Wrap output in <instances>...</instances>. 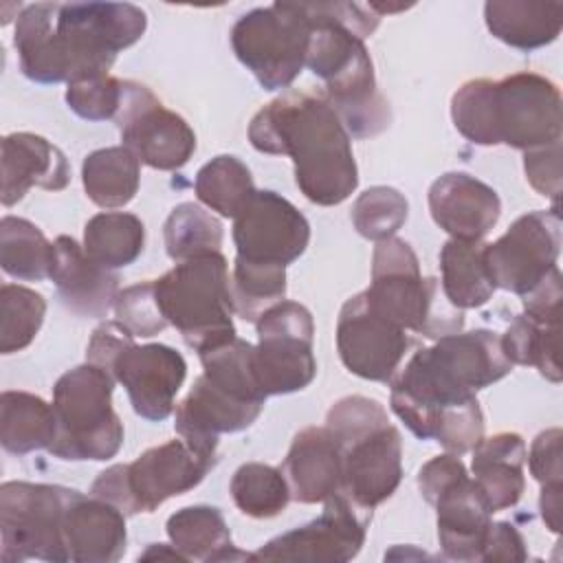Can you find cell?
Wrapping results in <instances>:
<instances>
[{"label":"cell","mask_w":563,"mask_h":563,"mask_svg":"<svg viewBox=\"0 0 563 563\" xmlns=\"http://www.w3.org/2000/svg\"><path fill=\"white\" fill-rule=\"evenodd\" d=\"M147 29L145 11L130 2H35L15 22L20 70L35 84H70L108 75L117 53Z\"/></svg>","instance_id":"cell-1"},{"label":"cell","mask_w":563,"mask_h":563,"mask_svg":"<svg viewBox=\"0 0 563 563\" xmlns=\"http://www.w3.org/2000/svg\"><path fill=\"white\" fill-rule=\"evenodd\" d=\"M262 154L290 156L299 191L314 205H341L358 185L350 134L323 90H286L249 123Z\"/></svg>","instance_id":"cell-2"},{"label":"cell","mask_w":563,"mask_h":563,"mask_svg":"<svg viewBox=\"0 0 563 563\" xmlns=\"http://www.w3.org/2000/svg\"><path fill=\"white\" fill-rule=\"evenodd\" d=\"M510 369L497 332L479 328L446 334L396 369L389 380V405L416 438L433 440L444 407L475 398Z\"/></svg>","instance_id":"cell-3"},{"label":"cell","mask_w":563,"mask_h":563,"mask_svg":"<svg viewBox=\"0 0 563 563\" xmlns=\"http://www.w3.org/2000/svg\"><path fill=\"white\" fill-rule=\"evenodd\" d=\"M312 33L306 66L323 79L325 97L354 139L380 134L391 123L389 103L376 88L374 64L363 44L380 18L369 4L303 2Z\"/></svg>","instance_id":"cell-4"},{"label":"cell","mask_w":563,"mask_h":563,"mask_svg":"<svg viewBox=\"0 0 563 563\" xmlns=\"http://www.w3.org/2000/svg\"><path fill=\"white\" fill-rule=\"evenodd\" d=\"M455 130L475 145L537 150L561 141V92L537 73L471 79L451 97Z\"/></svg>","instance_id":"cell-5"},{"label":"cell","mask_w":563,"mask_h":563,"mask_svg":"<svg viewBox=\"0 0 563 563\" xmlns=\"http://www.w3.org/2000/svg\"><path fill=\"white\" fill-rule=\"evenodd\" d=\"M363 292L378 314L402 330L429 339L462 332V310L446 301L435 277H422L413 249L396 235L376 242L372 284Z\"/></svg>","instance_id":"cell-6"},{"label":"cell","mask_w":563,"mask_h":563,"mask_svg":"<svg viewBox=\"0 0 563 563\" xmlns=\"http://www.w3.org/2000/svg\"><path fill=\"white\" fill-rule=\"evenodd\" d=\"M114 378L92 363L62 374L53 387L57 433L48 453L66 462H106L123 444V422L112 409Z\"/></svg>","instance_id":"cell-7"},{"label":"cell","mask_w":563,"mask_h":563,"mask_svg":"<svg viewBox=\"0 0 563 563\" xmlns=\"http://www.w3.org/2000/svg\"><path fill=\"white\" fill-rule=\"evenodd\" d=\"M154 292L167 323L196 352L235 336L231 277L222 253L178 262L154 279Z\"/></svg>","instance_id":"cell-8"},{"label":"cell","mask_w":563,"mask_h":563,"mask_svg":"<svg viewBox=\"0 0 563 563\" xmlns=\"http://www.w3.org/2000/svg\"><path fill=\"white\" fill-rule=\"evenodd\" d=\"M218 457L205 455L183 438L143 451L130 464H112L90 486V495L117 506L125 517L152 512L169 497L196 488L216 466Z\"/></svg>","instance_id":"cell-9"},{"label":"cell","mask_w":563,"mask_h":563,"mask_svg":"<svg viewBox=\"0 0 563 563\" xmlns=\"http://www.w3.org/2000/svg\"><path fill=\"white\" fill-rule=\"evenodd\" d=\"M312 24L303 2H275L244 13L231 48L264 90L288 88L306 66Z\"/></svg>","instance_id":"cell-10"},{"label":"cell","mask_w":563,"mask_h":563,"mask_svg":"<svg viewBox=\"0 0 563 563\" xmlns=\"http://www.w3.org/2000/svg\"><path fill=\"white\" fill-rule=\"evenodd\" d=\"M73 488L57 484L4 482L0 486V534L4 563L29 559L64 563V515Z\"/></svg>","instance_id":"cell-11"},{"label":"cell","mask_w":563,"mask_h":563,"mask_svg":"<svg viewBox=\"0 0 563 563\" xmlns=\"http://www.w3.org/2000/svg\"><path fill=\"white\" fill-rule=\"evenodd\" d=\"M255 325L253 369L264 396L292 394L308 387L317 374L310 310L297 301H279Z\"/></svg>","instance_id":"cell-12"},{"label":"cell","mask_w":563,"mask_h":563,"mask_svg":"<svg viewBox=\"0 0 563 563\" xmlns=\"http://www.w3.org/2000/svg\"><path fill=\"white\" fill-rule=\"evenodd\" d=\"M114 121L121 143L152 169H180L196 152V134L189 123L167 110L161 99L139 81H123V101Z\"/></svg>","instance_id":"cell-13"},{"label":"cell","mask_w":563,"mask_h":563,"mask_svg":"<svg viewBox=\"0 0 563 563\" xmlns=\"http://www.w3.org/2000/svg\"><path fill=\"white\" fill-rule=\"evenodd\" d=\"M561 253L559 207L519 216L508 231L484 246V264L495 288L526 295L552 268Z\"/></svg>","instance_id":"cell-14"},{"label":"cell","mask_w":563,"mask_h":563,"mask_svg":"<svg viewBox=\"0 0 563 563\" xmlns=\"http://www.w3.org/2000/svg\"><path fill=\"white\" fill-rule=\"evenodd\" d=\"M323 504V512L314 521L271 539L253 559L312 563H345L354 559L365 543L372 510L356 506L341 490Z\"/></svg>","instance_id":"cell-15"},{"label":"cell","mask_w":563,"mask_h":563,"mask_svg":"<svg viewBox=\"0 0 563 563\" xmlns=\"http://www.w3.org/2000/svg\"><path fill=\"white\" fill-rule=\"evenodd\" d=\"M407 347V330L378 314L365 292H356L343 303L336 321V350L350 374L365 380L389 383Z\"/></svg>","instance_id":"cell-16"},{"label":"cell","mask_w":563,"mask_h":563,"mask_svg":"<svg viewBox=\"0 0 563 563\" xmlns=\"http://www.w3.org/2000/svg\"><path fill=\"white\" fill-rule=\"evenodd\" d=\"M233 242L240 257L288 266L308 249L310 224L290 200L262 189L233 218Z\"/></svg>","instance_id":"cell-17"},{"label":"cell","mask_w":563,"mask_h":563,"mask_svg":"<svg viewBox=\"0 0 563 563\" xmlns=\"http://www.w3.org/2000/svg\"><path fill=\"white\" fill-rule=\"evenodd\" d=\"M110 376L128 391L136 416L161 422L172 416L187 363L180 352L163 343H128L110 367Z\"/></svg>","instance_id":"cell-18"},{"label":"cell","mask_w":563,"mask_h":563,"mask_svg":"<svg viewBox=\"0 0 563 563\" xmlns=\"http://www.w3.org/2000/svg\"><path fill=\"white\" fill-rule=\"evenodd\" d=\"M341 449V493L372 510L389 499L402 479V440L394 424L378 427Z\"/></svg>","instance_id":"cell-19"},{"label":"cell","mask_w":563,"mask_h":563,"mask_svg":"<svg viewBox=\"0 0 563 563\" xmlns=\"http://www.w3.org/2000/svg\"><path fill=\"white\" fill-rule=\"evenodd\" d=\"M262 409L264 402L238 398L202 374L196 378L189 394L178 402L174 429L178 438H183L196 451L218 457L220 435L249 429Z\"/></svg>","instance_id":"cell-20"},{"label":"cell","mask_w":563,"mask_h":563,"mask_svg":"<svg viewBox=\"0 0 563 563\" xmlns=\"http://www.w3.org/2000/svg\"><path fill=\"white\" fill-rule=\"evenodd\" d=\"M429 211L453 240L482 242L501 216V200L475 176L449 172L429 187Z\"/></svg>","instance_id":"cell-21"},{"label":"cell","mask_w":563,"mask_h":563,"mask_svg":"<svg viewBox=\"0 0 563 563\" xmlns=\"http://www.w3.org/2000/svg\"><path fill=\"white\" fill-rule=\"evenodd\" d=\"M64 545L73 563H114L125 554V515L95 495L73 493L64 515Z\"/></svg>","instance_id":"cell-22"},{"label":"cell","mask_w":563,"mask_h":563,"mask_svg":"<svg viewBox=\"0 0 563 563\" xmlns=\"http://www.w3.org/2000/svg\"><path fill=\"white\" fill-rule=\"evenodd\" d=\"M53 244L55 260L48 279H53L62 303L77 317H106L119 295V275L90 260L70 235H59Z\"/></svg>","instance_id":"cell-23"},{"label":"cell","mask_w":563,"mask_h":563,"mask_svg":"<svg viewBox=\"0 0 563 563\" xmlns=\"http://www.w3.org/2000/svg\"><path fill=\"white\" fill-rule=\"evenodd\" d=\"M70 165L59 147L40 134L13 132L2 139V205L13 207L31 187L62 191Z\"/></svg>","instance_id":"cell-24"},{"label":"cell","mask_w":563,"mask_h":563,"mask_svg":"<svg viewBox=\"0 0 563 563\" xmlns=\"http://www.w3.org/2000/svg\"><path fill=\"white\" fill-rule=\"evenodd\" d=\"M279 468L290 499L299 504H319L341 490V449L325 427H306L295 433Z\"/></svg>","instance_id":"cell-25"},{"label":"cell","mask_w":563,"mask_h":563,"mask_svg":"<svg viewBox=\"0 0 563 563\" xmlns=\"http://www.w3.org/2000/svg\"><path fill=\"white\" fill-rule=\"evenodd\" d=\"M438 510V541L446 559L479 561L490 510L468 473L446 486L433 501Z\"/></svg>","instance_id":"cell-26"},{"label":"cell","mask_w":563,"mask_h":563,"mask_svg":"<svg viewBox=\"0 0 563 563\" xmlns=\"http://www.w3.org/2000/svg\"><path fill=\"white\" fill-rule=\"evenodd\" d=\"M526 442L515 431L482 438L473 449V479L490 512L512 508L523 490Z\"/></svg>","instance_id":"cell-27"},{"label":"cell","mask_w":563,"mask_h":563,"mask_svg":"<svg viewBox=\"0 0 563 563\" xmlns=\"http://www.w3.org/2000/svg\"><path fill=\"white\" fill-rule=\"evenodd\" d=\"M484 20L493 37L519 48L534 51L552 44L563 26L561 2L537 0H488Z\"/></svg>","instance_id":"cell-28"},{"label":"cell","mask_w":563,"mask_h":563,"mask_svg":"<svg viewBox=\"0 0 563 563\" xmlns=\"http://www.w3.org/2000/svg\"><path fill=\"white\" fill-rule=\"evenodd\" d=\"M167 537L172 545L187 561H238L253 559L249 552H240L233 541L222 512L213 506H187L176 510L167 519Z\"/></svg>","instance_id":"cell-29"},{"label":"cell","mask_w":563,"mask_h":563,"mask_svg":"<svg viewBox=\"0 0 563 563\" xmlns=\"http://www.w3.org/2000/svg\"><path fill=\"white\" fill-rule=\"evenodd\" d=\"M57 420L53 405L29 391H2L0 444L13 455H26L53 444Z\"/></svg>","instance_id":"cell-30"},{"label":"cell","mask_w":563,"mask_h":563,"mask_svg":"<svg viewBox=\"0 0 563 563\" xmlns=\"http://www.w3.org/2000/svg\"><path fill=\"white\" fill-rule=\"evenodd\" d=\"M81 183L97 207H125L139 191L141 161L125 145L95 150L84 158Z\"/></svg>","instance_id":"cell-31"},{"label":"cell","mask_w":563,"mask_h":563,"mask_svg":"<svg viewBox=\"0 0 563 563\" xmlns=\"http://www.w3.org/2000/svg\"><path fill=\"white\" fill-rule=\"evenodd\" d=\"M482 242L449 240L440 251V288L451 306L457 310L479 308L488 303L495 292V284L484 264Z\"/></svg>","instance_id":"cell-32"},{"label":"cell","mask_w":563,"mask_h":563,"mask_svg":"<svg viewBox=\"0 0 563 563\" xmlns=\"http://www.w3.org/2000/svg\"><path fill=\"white\" fill-rule=\"evenodd\" d=\"M145 246V227L134 213L103 211L84 227V251L99 266L114 271L132 264Z\"/></svg>","instance_id":"cell-33"},{"label":"cell","mask_w":563,"mask_h":563,"mask_svg":"<svg viewBox=\"0 0 563 563\" xmlns=\"http://www.w3.org/2000/svg\"><path fill=\"white\" fill-rule=\"evenodd\" d=\"M55 244L29 220L4 216L0 220V264L9 277L42 282L51 277Z\"/></svg>","instance_id":"cell-34"},{"label":"cell","mask_w":563,"mask_h":563,"mask_svg":"<svg viewBox=\"0 0 563 563\" xmlns=\"http://www.w3.org/2000/svg\"><path fill=\"white\" fill-rule=\"evenodd\" d=\"M194 191L211 211L222 218H238L257 189L249 167L238 156L220 154L198 169Z\"/></svg>","instance_id":"cell-35"},{"label":"cell","mask_w":563,"mask_h":563,"mask_svg":"<svg viewBox=\"0 0 563 563\" xmlns=\"http://www.w3.org/2000/svg\"><path fill=\"white\" fill-rule=\"evenodd\" d=\"M501 347L512 365L537 367L550 383H561V323H541L517 314L501 334Z\"/></svg>","instance_id":"cell-36"},{"label":"cell","mask_w":563,"mask_h":563,"mask_svg":"<svg viewBox=\"0 0 563 563\" xmlns=\"http://www.w3.org/2000/svg\"><path fill=\"white\" fill-rule=\"evenodd\" d=\"M286 297V266L253 262L235 255L231 273L233 312L257 323L260 317Z\"/></svg>","instance_id":"cell-37"},{"label":"cell","mask_w":563,"mask_h":563,"mask_svg":"<svg viewBox=\"0 0 563 563\" xmlns=\"http://www.w3.org/2000/svg\"><path fill=\"white\" fill-rule=\"evenodd\" d=\"M229 490L238 510L253 519L277 517L290 501V488L282 468L262 462L242 464L233 473Z\"/></svg>","instance_id":"cell-38"},{"label":"cell","mask_w":563,"mask_h":563,"mask_svg":"<svg viewBox=\"0 0 563 563\" xmlns=\"http://www.w3.org/2000/svg\"><path fill=\"white\" fill-rule=\"evenodd\" d=\"M163 235L167 255L174 262H185L189 257L220 253L224 231L220 220L200 205L180 202L167 216Z\"/></svg>","instance_id":"cell-39"},{"label":"cell","mask_w":563,"mask_h":563,"mask_svg":"<svg viewBox=\"0 0 563 563\" xmlns=\"http://www.w3.org/2000/svg\"><path fill=\"white\" fill-rule=\"evenodd\" d=\"M46 314V299L33 288L2 284L0 288V352L13 354L31 345Z\"/></svg>","instance_id":"cell-40"},{"label":"cell","mask_w":563,"mask_h":563,"mask_svg":"<svg viewBox=\"0 0 563 563\" xmlns=\"http://www.w3.org/2000/svg\"><path fill=\"white\" fill-rule=\"evenodd\" d=\"M409 205L407 198L387 185L365 189L352 205V224L365 240L383 242L398 233L407 222Z\"/></svg>","instance_id":"cell-41"},{"label":"cell","mask_w":563,"mask_h":563,"mask_svg":"<svg viewBox=\"0 0 563 563\" xmlns=\"http://www.w3.org/2000/svg\"><path fill=\"white\" fill-rule=\"evenodd\" d=\"M123 101V81L112 75L81 77L68 84L66 103L86 121L114 119Z\"/></svg>","instance_id":"cell-42"},{"label":"cell","mask_w":563,"mask_h":563,"mask_svg":"<svg viewBox=\"0 0 563 563\" xmlns=\"http://www.w3.org/2000/svg\"><path fill=\"white\" fill-rule=\"evenodd\" d=\"M112 310L117 317L114 321L121 323L132 336L150 339L169 325L156 301L154 282H141L119 290Z\"/></svg>","instance_id":"cell-43"},{"label":"cell","mask_w":563,"mask_h":563,"mask_svg":"<svg viewBox=\"0 0 563 563\" xmlns=\"http://www.w3.org/2000/svg\"><path fill=\"white\" fill-rule=\"evenodd\" d=\"M385 424H389L387 411L378 400L367 396H345L336 400L325 416V429L339 446Z\"/></svg>","instance_id":"cell-44"},{"label":"cell","mask_w":563,"mask_h":563,"mask_svg":"<svg viewBox=\"0 0 563 563\" xmlns=\"http://www.w3.org/2000/svg\"><path fill=\"white\" fill-rule=\"evenodd\" d=\"M484 438V416L477 398H468L457 405H449L440 411L433 440H438L449 453L462 455L473 451Z\"/></svg>","instance_id":"cell-45"},{"label":"cell","mask_w":563,"mask_h":563,"mask_svg":"<svg viewBox=\"0 0 563 563\" xmlns=\"http://www.w3.org/2000/svg\"><path fill=\"white\" fill-rule=\"evenodd\" d=\"M523 172L530 183V187L554 200L559 207L561 196V141H554L550 145L528 150L523 154Z\"/></svg>","instance_id":"cell-46"},{"label":"cell","mask_w":563,"mask_h":563,"mask_svg":"<svg viewBox=\"0 0 563 563\" xmlns=\"http://www.w3.org/2000/svg\"><path fill=\"white\" fill-rule=\"evenodd\" d=\"M561 440L563 433L559 427L545 429L541 431L532 444H530V453H528V464H530V473L532 477L541 484H563V464H561Z\"/></svg>","instance_id":"cell-47"},{"label":"cell","mask_w":563,"mask_h":563,"mask_svg":"<svg viewBox=\"0 0 563 563\" xmlns=\"http://www.w3.org/2000/svg\"><path fill=\"white\" fill-rule=\"evenodd\" d=\"M561 271L552 268L534 288L521 295L523 314L541 323H561Z\"/></svg>","instance_id":"cell-48"},{"label":"cell","mask_w":563,"mask_h":563,"mask_svg":"<svg viewBox=\"0 0 563 563\" xmlns=\"http://www.w3.org/2000/svg\"><path fill=\"white\" fill-rule=\"evenodd\" d=\"M466 475V466L462 460L453 453H442L431 457L420 471H418V488L420 495L427 499V504L433 506L438 495L451 486L455 479Z\"/></svg>","instance_id":"cell-49"},{"label":"cell","mask_w":563,"mask_h":563,"mask_svg":"<svg viewBox=\"0 0 563 563\" xmlns=\"http://www.w3.org/2000/svg\"><path fill=\"white\" fill-rule=\"evenodd\" d=\"M528 550L521 532L508 521H490L479 561H526Z\"/></svg>","instance_id":"cell-50"},{"label":"cell","mask_w":563,"mask_h":563,"mask_svg":"<svg viewBox=\"0 0 563 563\" xmlns=\"http://www.w3.org/2000/svg\"><path fill=\"white\" fill-rule=\"evenodd\" d=\"M561 490H563V484H548V486H541V497H539L541 519L545 528L554 534L561 532V506H563Z\"/></svg>","instance_id":"cell-51"},{"label":"cell","mask_w":563,"mask_h":563,"mask_svg":"<svg viewBox=\"0 0 563 563\" xmlns=\"http://www.w3.org/2000/svg\"><path fill=\"white\" fill-rule=\"evenodd\" d=\"M150 559H176V561H187L174 545L165 543H150V548L139 554V561H150Z\"/></svg>","instance_id":"cell-52"}]
</instances>
